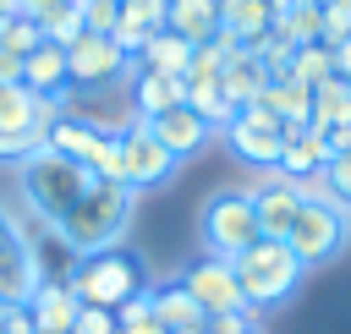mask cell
<instances>
[{
	"instance_id": "obj_16",
	"label": "cell",
	"mask_w": 351,
	"mask_h": 334,
	"mask_svg": "<svg viewBox=\"0 0 351 334\" xmlns=\"http://www.w3.org/2000/svg\"><path fill=\"white\" fill-rule=\"evenodd\" d=\"M148 312L165 334H203V307L186 296L181 279H165V285H148Z\"/></svg>"
},
{
	"instance_id": "obj_39",
	"label": "cell",
	"mask_w": 351,
	"mask_h": 334,
	"mask_svg": "<svg viewBox=\"0 0 351 334\" xmlns=\"http://www.w3.org/2000/svg\"><path fill=\"white\" fill-rule=\"evenodd\" d=\"M115 334H165V329L154 323V312H143V318H115Z\"/></svg>"
},
{
	"instance_id": "obj_14",
	"label": "cell",
	"mask_w": 351,
	"mask_h": 334,
	"mask_svg": "<svg viewBox=\"0 0 351 334\" xmlns=\"http://www.w3.org/2000/svg\"><path fill=\"white\" fill-rule=\"evenodd\" d=\"M143 126H148V131H154V137H159V142H165L176 159H192V153H197V148L214 137V131H208V120H203L192 104L159 110V115H154V120H143Z\"/></svg>"
},
{
	"instance_id": "obj_32",
	"label": "cell",
	"mask_w": 351,
	"mask_h": 334,
	"mask_svg": "<svg viewBox=\"0 0 351 334\" xmlns=\"http://www.w3.org/2000/svg\"><path fill=\"white\" fill-rule=\"evenodd\" d=\"M38 44H44V27H38L33 16H22V11L0 27V49H11V55H27V49H38Z\"/></svg>"
},
{
	"instance_id": "obj_4",
	"label": "cell",
	"mask_w": 351,
	"mask_h": 334,
	"mask_svg": "<svg viewBox=\"0 0 351 334\" xmlns=\"http://www.w3.org/2000/svg\"><path fill=\"white\" fill-rule=\"evenodd\" d=\"M346 241H351V208H346L335 192H318V186L307 181V197H302V214H296L285 246L296 252L302 268H318V263L340 257Z\"/></svg>"
},
{
	"instance_id": "obj_34",
	"label": "cell",
	"mask_w": 351,
	"mask_h": 334,
	"mask_svg": "<svg viewBox=\"0 0 351 334\" xmlns=\"http://www.w3.org/2000/svg\"><path fill=\"white\" fill-rule=\"evenodd\" d=\"M165 5L170 0H121V22H132L143 33H159L165 27Z\"/></svg>"
},
{
	"instance_id": "obj_10",
	"label": "cell",
	"mask_w": 351,
	"mask_h": 334,
	"mask_svg": "<svg viewBox=\"0 0 351 334\" xmlns=\"http://www.w3.org/2000/svg\"><path fill=\"white\" fill-rule=\"evenodd\" d=\"M181 285H186V296L203 307V318H214V312H241L247 301H241V279H236V268L225 263V257H197L186 274H181Z\"/></svg>"
},
{
	"instance_id": "obj_3",
	"label": "cell",
	"mask_w": 351,
	"mask_h": 334,
	"mask_svg": "<svg viewBox=\"0 0 351 334\" xmlns=\"http://www.w3.org/2000/svg\"><path fill=\"white\" fill-rule=\"evenodd\" d=\"M88 170L82 164H71V159H60V153H49V148H33L22 164H16V186H22V203L44 219V224H60L66 219V208L88 192Z\"/></svg>"
},
{
	"instance_id": "obj_21",
	"label": "cell",
	"mask_w": 351,
	"mask_h": 334,
	"mask_svg": "<svg viewBox=\"0 0 351 334\" xmlns=\"http://www.w3.org/2000/svg\"><path fill=\"white\" fill-rule=\"evenodd\" d=\"M219 88H225V99H230L236 110H247V104H258V93L269 88V71H263V60L241 44V49H230V55H225Z\"/></svg>"
},
{
	"instance_id": "obj_43",
	"label": "cell",
	"mask_w": 351,
	"mask_h": 334,
	"mask_svg": "<svg viewBox=\"0 0 351 334\" xmlns=\"http://www.w3.org/2000/svg\"><path fill=\"white\" fill-rule=\"evenodd\" d=\"M335 77H346V82H351V38H346V44H335Z\"/></svg>"
},
{
	"instance_id": "obj_47",
	"label": "cell",
	"mask_w": 351,
	"mask_h": 334,
	"mask_svg": "<svg viewBox=\"0 0 351 334\" xmlns=\"http://www.w3.org/2000/svg\"><path fill=\"white\" fill-rule=\"evenodd\" d=\"M214 5H225V0H214Z\"/></svg>"
},
{
	"instance_id": "obj_38",
	"label": "cell",
	"mask_w": 351,
	"mask_h": 334,
	"mask_svg": "<svg viewBox=\"0 0 351 334\" xmlns=\"http://www.w3.org/2000/svg\"><path fill=\"white\" fill-rule=\"evenodd\" d=\"M33 148H44V137H16V131H0V164H22Z\"/></svg>"
},
{
	"instance_id": "obj_27",
	"label": "cell",
	"mask_w": 351,
	"mask_h": 334,
	"mask_svg": "<svg viewBox=\"0 0 351 334\" xmlns=\"http://www.w3.org/2000/svg\"><path fill=\"white\" fill-rule=\"evenodd\" d=\"M274 27L302 49V44H318V0H285L274 11Z\"/></svg>"
},
{
	"instance_id": "obj_2",
	"label": "cell",
	"mask_w": 351,
	"mask_h": 334,
	"mask_svg": "<svg viewBox=\"0 0 351 334\" xmlns=\"http://www.w3.org/2000/svg\"><path fill=\"white\" fill-rule=\"evenodd\" d=\"M66 285H71V296H77L82 307H104V312H115V307H126L132 296L148 290V274H143V257H137V252H126V246H104V252L77 257V268H71Z\"/></svg>"
},
{
	"instance_id": "obj_11",
	"label": "cell",
	"mask_w": 351,
	"mask_h": 334,
	"mask_svg": "<svg viewBox=\"0 0 351 334\" xmlns=\"http://www.w3.org/2000/svg\"><path fill=\"white\" fill-rule=\"evenodd\" d=\"M302 197H307V181H291V175H269L258 192H252V214H258V230L263 235H274V241H285L291 235V224H296V214H302Z\"/></svg>"
},
{
	"instance_id": "obj_44",
	"label": "cell",
	"mask_w": 351,
	"mask_h": 334,
	"mask_svg": "<svg viewBox=\"0 0 351 334\" xmlns=\"http://www.w3.org/2000/svg\"><path fill=\"white\" fill-rule=\"evenodd\" d=\"M329 148H335V153H351V120H346L340 131H329Z\"/></svg>"
},
{
	"instance_id": "obj_5",
	"label": "cell",
	"mask_w": 351,
	"mask_h": 334,
	"mask_svg": "<svg viewBox=\"0 0 351 334\" xmlns=\"http://www.w3.org/2000/svg\"><path fill=\"white\" fill-rule=\"evenodd\" d=\"M230 268H236L241 301H247L252 312H263V307L296 296V285H302V274H307V268L296 263V252H291L285 241H274V235H258L241 257H230Z\"/></svg>"
},
{
	"instance_id": "obj_31",
	"label": "cell",
	"mask_w": 351,
	"mask_h": 334,
	"mask_svg": "<svg viewBox=\"0 0 351 334\" xmlns=\"http://www.w3.org/2000/svg\"><path fill=\"white\" fill-rule=\"evenodd\" d=\"M88 175H93V181H121V186H126V159H121V131H104V142H99V153L88 159Z\"/></svg>"
},
{
	"instance_id": "obj_33",
	"label": "cell",
	"mask_w": 351,
	"mask_h": 334,
	"mask_svg": "<svg viewBox=\"0 0 351 334\" xmlns=\"http://www.w3.org/2000/svg\"><path fill=\"white\" fill-rule=\"evenodd\" d=\"M77 11H82V27L88 33H115V22H121V0H77Z\"/></svg>"
},
{
	"instance_id": "obj_42",
	"label": "cell",
	"mask_w": 351,
	"mask_h": 334,
	"mask_svg": "<svg viewBox=\"0 0 351 334\" xmlns=\"http://www.w3.org/2000/svg\"><path fill=\"white\" fill-rule=\"evenodd\" d=\"M5 82H22V55H11V49H0V88Z\"/></svg>"
},
{
	"instance_id": "obj_6",
	"label": "cell",
	"mask_w": 351,
	"mask_h": 334,
	"mask_svg": "<svg viewBox=\"0 0 351 334\" xmlns=\"http://www.w3.org/2000/svg\"><path fill=\"white\" fill-rule=\"evenodd\" d=\"M197 235H203V252L208 257H241L263 230H258V214H252V192H241V186H225V192H214L208 203H203V214H197Z\"/></svg>"
},
{
	"instance_id": "obj_13",
	"label": "cell",
	"mask_w": 351,
	"mask_h": 334,
	"mask_svg": "<svg viewBox=\"0 0 351 334\" xmlns=\"http://www.w3.org/2000/svg\"><path fill=\"white\" fill-rule=\"evenodd\" d=\"M104 131H110V126H99V120H82V115H71V110H55V115H49V126H44V148L88 170V159L99 153Z\"/></svg>"
},
{
	"instance_id": "obj_28",
	"label": "cell",
	"mask_w": 351,
	"mask_h": 334,
	"mask_svg": "<svg viewBox=\"0 0 351 334\" xmlns=\"http://www.w3.org/2000/svg\"><path fill=\"white\" fill-rule=\"evenodd\" d=\"M291 77H296L302 88H318V82H329V77H335V49H329V44H302V49H296V66H291Z\"/></svg>"
},
{
	"instance_id": "obj_29",
	"label": "cell",
	"mask_w": 351,
	"mask_h": 334,
	"mask_svg": "<svg viewBox=\"0 0 351 334\" xmlns=\"http://www.w3.org/2000/svg\"><path fill=\"white\" fill-rule=\"evenodd\" d=\"M351 38V0H318V44H346Z\"/></svg>"
},
{
	"instance_id": "obj_45",
	"label": "cell",
	"mask_w": 351,
	"mask_h": 334,
	"mask_svg": "<svg viewBox=\"0 0 351 334\" xmlns=\"http://www.w3.org/2000/svg\"><path fill=\"white\" fill-rule=\"evenodd\" d=\"M5 235H16V224H11L5 214H0V241H5Z\"/></svg>"
},
{
	"instance_id": "obj_40",
	"label": "cell",
	"mask_w": 351,
	"mask_h": 334,
	"mask_svg": "<svg viewBox=\"0 0 351 334\" xmlns=\"http://www.w3.org/2000/svg\"><path fill=\"white\" fill-rule=\"evenodd\" d=\"M60 5H71V0H16V11L22 16H33V22H44L49 11H60Z\"/></svg>"
},
{
	"instance_id": "obj_46",
	"label": "cell",
	"mask_w": 351,
	"mask_h": 334,
	"mask_svg": "<svg viewBox=\"0 0 351 334\" xmlns=\"http://www.w3.org/2000/svg\"><path fill=\"white\" fill-rule=\"evenodd\" d=\"M5 312H11V307H5V301H0V329H5Z\"/></svg>"
},
{
	"instance_id": "obj_24",
	"label": "cell",
	"mask_w": 351,
	"mask_h": 334,
	"mask_svg": "<svg viewBox=\"0 0 351 334\" xmlns=\"http://www.w3.org/2000/svg\"><path fill=\"white\" fill-rule=\"evenodd\" d=\"M258 104H263L274 120H285V126H307V115H313V88H302L296 77H285V82H269V88L258 93Z\"/></svg>"
},
{
	"instance_id": "obj_22",
	"label": "cell",
	"mask_w": 351,
	"mask_h": 334,
	"mask_svg": "<svg viewBox=\"0 0 351 334\" xmlns=\"http://www.w3.org/2000/svg\"><path fill=\"white\" fill-rule=\"evenodd\" d=\"M132 104H137V120H154L159 110L186 104V82H181V77H165V71L132 66Z\"/></svg>"
},
{
	"instance_id": "obj_1",
	"label": "cell",
	"mask_w": 351,
	"mask_h": 334,
	"mask_svg": "<svg viewBox=\"0 0 351 334\" xmlns=\"http://www.w3.org/2000/svg\"><path fill=\"white\" fill-rule=\"evenodd\" d=\"M132 208H137V192H132V186H121V181H88V192H82V197L66 208V219L49 224V230H55V241H60L66 252L88 257V252L121 246V235H126V224H132Z\"/></svg>"
},
{
	"instance_id": "obj_20",
	"label": "cell",
	"mask_w": 351,
	"mask_h": 334,
	"mask_svg": "<svg viewBox=\"0 0 351 334\" xmlns=\"http://www.w3.org/2000/svg\"><path fill=\"white\" fill-rule=\"evenodd\" d=\"M165 27L197 49V44H214V38L225 33V16H219L214 0H170V5H165Z\"/></svg>"
},
{
	"instance_id": "obj_9",
	"label": "cell",
	"mask_w": 351,
	"mask_h": 334,
	"mask_svg": "<svg viewBox=\"0 0 351 334\" xmlns=\"http://www.w3.org/2000/svg\"><path fill=\"white\" fill-rule=\"evenodd\" d=\"M126 71H132V60L104 33H82L77 44H66V77H71V88H110Z\"/></svg>"
},
{
	"instance_id": "obj_18",
	"label": "cell",
	"mask_w": 351,
	"mask_h": 334,
	"mask_svg": "<svg viewBox=\"0 0 351 334\" xmlns=\"http://www.w3.org/2000/svg\"><path fill=\"white\" fill-rule=\"evenodd\" d=\"M77 312H82V301L71 296L66 279H44V285L33 290V301H27V318H33L38 334H71Z\"/></svg>"
},
{
	"instance_id": "obj_7",
	"label": "cell",
	"mask_w": 351,
	"mask_h": 334,
	"mask_svg": "<svg viewBox=\"0 0 351 334\" xmlns=\"http://www.w3.org/2000/svg\"><path fill=\"white\" fill-rule=\"evenodd\" d=\"M285 120H274L263 104H247V110H236V120L219 131L225 142H230V153L241 159V164H252V170H280V153H285Z\"/></svg>"
},
{
	"instance_id": "obj_15",
	"label": "cell",
	"mask_w": 351,
	"mask_h": 334,
	"mask_svg": "<svg viewBox=\"0 0 351 334\" xmlns=\"http://www.w3.org/2000/svg\"><path fill=\"white\" fill-rule=\"evenodd\" d=\"M329 159H335L329 131H318V126H291V131H285V153H280V175L313 181V175H324Z\"/></svg>"
},
{
	"instance_id": "obj_48",
	"label": "cell",
	"mask_w": 351,
	"mask_h": 334,
	"mask_svg": "<svg viewBox=\"0 0 351 334\" xmlns=\"http://www.w3.org/2000/svg\"><path fill=\"white\" fill-rule=\"evenodd\" d=\"M258 334H263V329H258Z\"/></svg>"
},
{
	"instance_id": "obj_25",
	"label": "cell",
	"mask_w": 351,
	"mask_h": 334,
	"mask_svg": "<svg viewBox=\"0 0 351 334\" xmlns=\"http://www.w3.org/2000/svg\"><path fill=\"white\" fill-rule=\"evenodd\" d=\"M346 120H351V82H346V77L318 82V88H313V115H307V126H318V131H340Z\"/></svg>"
},
{
	"instance_id": "obj_8",
	"label": "cell",
	"mask_w": 351,
	"mask_h": 334,
	"mask_svg": "<svg viewBox=\"0 0 351 334\" xmlns=\"http://www.w3.org/2000/svg\"><path fill=\"white\" fill-rule=\"evenodd\" d=\"M121 159H126V186L132 192H154V186H170L176 181V170H181V159L143 126V120H132V126H121Z\"/></svg>"
},
{
	"instance_id": "obj_35",
	"label": "cell",
	"mask_w": 351,
	"mask_h": 334,
	"mask_svg": "<svg viewBox=\"0 0 351 334\" xmlns=\"http://www.w3.org/2000/svg\"><path fill=\"white\" fill-rule=\"evenodd\" d=\"M203 334H258V312L241 307V312H214L203 318Z\"/></svg>"
},
{
	"instance_id": "obj_41",
	"label": "cell",
	"mask_w": 351,
	"mask_h": 334,
	"mask_svg": "<svg viewBox=\"0 0 351 334\" xmlns=\"http://www.w3.org/2000/svg\"><path fill=\"white\" fill-rule=\"evenodd\" d=\"M0 334H38V329H33L27 307H11V312H5V329H0Z\"/></svg>"
},
{
	"instance_id": "obj_19",
	"label": "cell",
	"mask_w": 351,
	"mask_h": 334,
	"mask_svg": "<svg viewBox=\"0 0 351 334\" xmlns=\"http://www.w3.org/2000/svg\"><path fill=\"white\" fill-rule=\"evenodd\" d=\"M22 88L38 93V99H49V104H60V93L71 88V77H66V49H60V44L27 49V55H22Z\"/></svg>"
},
{
	"instance_id": "obj_17",
	"label": "cell",
	"mask_w": 351,
	"mask_h": 334,
	"mask_svg": "<svg viewBox=\"0 0 351 334\" xmlns=\"http://www.w3.org/2000/svg\"><path fill=\"white\" fill-rule=\"evenodd\" d=\"M55 110H60V104H49V99L27 93L22 82H5V88H0V131L44 137V126H49V115H55Z\"/></svg>"
},
{
	"instance_id": "obj_23",
	"label": "cell",
	"mask_w": 351,
	"mask_h": 334,
	"mask_svg": "<svg viewBox=\"0 0 351 334\" xmlns=\"http://www.w3.org/2000/svg\"><path fill=\"white\" fill-rule=\"evenodd\" d=\"M186 60H192V44L176 38L170 27H159V33H148V44L137 49L132 66H143V71H165V77H186Z\"/></svg>"
},
{
	"instance_id": "obj_12",
	"label": "cell",
	"mask_w": 351,
	"mask_h": 334,
	"mask_svg": "<svg viewBox=\"0 0 351 334\" xmlns=\"http://www.w3.org/2000/svg\"><path fill=\"white\" fill-rule=\"evenodd\" d=\"M44 279H49V274L38 268V252H33L22 235H5V241H0V301H5V307H27Z\"/></svg>"
},
{
	"instance_id": "obj_37",
	"label": "cell",
	"mask_w": 351,
	"mask_h": 334,
	"mask_svg": "<svg viewBox=\"0 0 351 334\" xmlns=\"http://www.w3.org/2000/svg\"><path fill=\"white\" fill-rule=\"evenodd\" d=\"M71 334H115V312H104V307H82L77 323H71Z\"/></svg>"
},
{
	"instance_id": "obj_36",
	"label": "cell",
	"mask_w": 351,
	"mask_h": 334,
	"mask_svg": "<svg viewBox=\"0 0 351 334\" xmlns=\"http://www.w3.org/2000/svg\"><path fill=\"white\" fill-rule=\"evenodd\" d=\"M324 175H329V192L351 208V153H335V159L324 164Z\"/></svg>"
},
{
	"instance_id": "obj_30",
	"label": "cell",
	"mask_w": 351,
	"mask_h": 334,
	"mask_svg": "<svg viewBox=\"0 0 351 334\" xmlns=\"http://www.w3.org/2000/svg\"><path fill=\"white\" fill-rule=\"evenodd\" d=\"M38 27H44V44H60V49H66V44H77V38L88 33V27H82V11H77V0H71V5H60V11H49Z\"/></svg>"
},
{
	"instance_id": "obj_26",
	"label": "cell",
	"mask_w": 351,
	"mask_h": 334,
	"mask_svg": "<svg viewBox=\"0 0 351 334\" xmlns=\"http://www.w3.org/2000/svg\"><path fill=\"white\" fill-rule=\"evenodd\" d=\"M186 104L208 120V131H214V137L236 120V104L225 99V88H219V82H186Z\"/></svg>"
}]
</instances>
